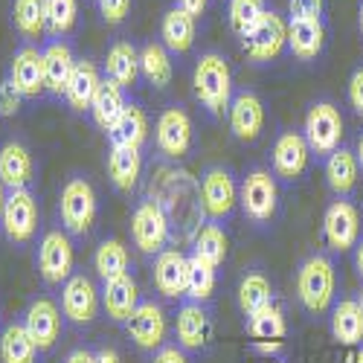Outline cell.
Returning <instances> with one entry per match:
<instances>
[{
	"mask_svg": "<svg viewBox=\"0 0 363 363\" xmlns=\"http://www.w3.org/2000/svg\"><path fill=\"white\" fill-rule=\"evenodd\" d=\"M354 155H357V163H360V169H363V134H360V140H357V151H354Z\"/></svg>",
	"mask_w": 363,
	"mask_h": 363,
	"instance_id": "db71d44e",
	"label": "cell"
},
{
	"mask_svg": "<svg viewBox=\"0 0 363 363\" xmlns=\"http://www.w3.org/2000/svg\"><path fill=\"white\" fill-rule=\"evenodd\" d=\"M113 148H140L148 137V116L143 108L128 105L125 113L116 119V125L108 131Z\"/></svg>",
	"mask_w": 363,
	"mask_h": 363,
	"instance_id": "f1b7e54d",
	"label": "cell"
},
{
	"mask_svg": "<svg viewBox=\"0 0 363 363\" xmlns=\"http://www.w3.org/2000/svg\"><path fill=\"white\" fill-rule=\"evenodd\" d=\"M94 264H96V274L105 282H111L116 277H125V270H128V250H125V245L119 238L102 241L96 256H94Z\"/></svg>",
	"mask_w": 363,
	"mask_h": 363,
	"instance_id": "d590c367",
	"label": "cell"
},
{
	"mask_svg": "<svg viewBox=\"0 0 363 363\" xmlns=\"http://www.w3.org/2000/svg\"><path fill=\"white\" fill-rule=\"evenodd\" d=\"M302 137H306L314 155H335L340 148V137H343V116H340L337 105L317 102L306 116V134Z\"/></svg>",
	"mask_w": 363,
	"mask_h": 363,
	"instance_id": "3957f363",
	"label": "cell"
},
{
	"mask_svg": "<svg viewBox=\"0 0 363 363\" xmlns=\"http://www.w3.org/2000/svg\"><path fill=\"white\" fill-rule=\"evenodd\" d=\"M323 235L328 241V247L335 253H346L357 245V235H360V216L352 201L337 198L325 209V218H323Z\"/></svg>",
	"mask_w": 363,
	"mask_h": 363,
	"instance_id": "52a82bcc",
	"label": "cell"
},
{
	"mask_svg": "<svg viewBox=\"0 0 363 363\" xmlns=\"http://www.w3.org/2000/svg\"><path fill=\"white\" fill-rule=\"evenodd\" d=\"M357 177H360L357 155H352L349 148H337L335 155H328V163H325V180H328L331 192H335L337 198H346V195L354 192Z\"/></svg>",
	"mask_w": 363,
	"mask_h": 363,
	"instance_id": "d4e9b609",
	"label": "cell"
},
{
	"mask_svg": "<svg viewBox=\"0 0 363 363\" xmlns=\"http://www.w3.org/2000/svg\"><path fill=\"white\" fill-rule=\"evenodd\" d=\"M9 82L15 84V90L21 96H26V99L38 96L41 90L47 87V82H44V52H38L35 47L18 50L15 62H12Z\"/></svg>",
	"mask_w": 363,
	"mask_h": 363,
	"instance_id": "2e32d148",
	"label": "cell"
},
{
	"mask_svg": "<svg viewBox=\"0 0 363 363\" xmlns=\"http://www.w3.org/2000/svg\"><path fill=\"white\" fill-rule=\"evenodd\" d=\"M96 218V195L84 177H73L62 189V221L70 233L84 235Z\"/></svg>",
	"mask_w": 363,
	"mask_h": 363,
	"instance_id": "5b68a950",
	"label": "cell"
},
{
	"mask_svg": "<svg viewBox=\"0 0 363 363\" xmlns=\"http://www.w3.org/2000/svg\"><path fill=\"white\" fill-rule=\"evenodd\" d=\"M38 352L41 349L29 337L23 323H12L4 328V337H0V360L4 363H35Z\"/></svg>",
	"mask_w": 363,
	"mask_h": 363,
	"instance_id": "4dcf8cb0",
	"label": "cell"
},
{
	"mask_svg": "<svg viewBox=\"0 0 363 363\" xmlns=\"http://www.w3.org/2000/svg\"><path fill=\"white\" fill-rule=\"evenodd\" d=\"M29 180H33V157L26 145L6 143L0 148V184L9 189H26Z\"/></svg>",
	"mask_w": 363,
	"mask_h": 363,
	"instance_id": "603a6c76",
	"label": "cell"
},
{
	"mask_svg": "<svg viewBox=\"0 0 363 363\" xmlns=\"http://www.w3.org/2000/svg\"><path fill=\"white\" fill-rule=\"evenodd\" d=\"M157 148L169 160H180L192 148V119L184 108H166L157 119Z\"/></svg>",
	"mask_w": 363,
	"mask_h": 363,
	"instance_id": "8fae6325",
	"label": "cell"
},
{
	"mask_svg": "<svg viewBox=\"0 0 363 363\" xmlns=\"http://www.w3.org/2000/svg\"><path fill=\"white\" fill-rule=\"evenodd\" d=\"M331 337L340 346H360L363 343V302L340 299L331 308Z\"/></svg>",
	"mask_w": 363,
	"mask_h": 363,
	"instance_id": "44dd1931",
	"label": "cell"
},
{
	"mask_svg": "<svg viewBox=\"0 0 363 363\" xmlns=\"http://www.w3.org/2000/svg\"><path fill=\"white\" fill-rule=\"evenodd\" d=\"M349 102L363 116V67H357L352 73V79H349Z\"/></svg>",
	"mask_w": 363,
	"mask_h": 363,
	"instance_id": "bcb514c9",
	"label": "cell"
},
{
	"mask_svg": "<svg viewBox=\"0 0 363 363\" xmlns=\"http://www.w3.org/2000/svg\"><path fill=\"white\" fill-rule=\"evenodd\" d=\"M73 67H76V58L65 41H52L44 50V82L50 94H65L67 82L73 76Z\"/></svg>",
	"mask_w": 363,
	"mask_h": 363,
	"instance_id": "cb8c5ba5",
	"label": "cell"
},
{
	"mask_svg": "<svg viewBox=\"0 0 363 363\" xmlns=\"http://www.w3.org/2000/svg\"><path fill=\"white\" fill-rule=\"evenodd\" d=\"M62 311H65L67 320H73L79 325L94 320L96 311H99V294H96L94 282H90L87 277H82V274L70 277L62 288Z\"/></svg>",
	"mask_w": 363,
	"mask_h": 363,
	"instance_id": "5bb4252c",
	"label": "cell"
},
{
	"mask_svg": "<svg viewBox=\"0 0 363 363\" xmlns=\"http://www.w3.org/2000/svg\"><path fill=\"white\" fill-rule=\"evenodd\" d=\"M177 9H184L186 15L198 18V15H203V9H206V0H177Z\"/></svg>",
	"mask_w": 363,
	"mask_h": 363,
	"instance_id": "c3c4849f",
	"label": "cell"
},
{
	"mask_svg": "<svg viewBox=\"0 0 363 363\" xmlns=\"http://www.w3.org/2000/svg\"><path fill=\"white\" fill-rule=\"evenodd\" d=\"M195 96L209 113H224L230 108L233 96V73L230 65L218 52H206L201 55V62L195 67Z\"/></svg>",
	"mask_w": 363,
	"mask_h": 363,
	"instance_id": "7a4b0ae2",
	"label": "cell"
},
{
	"mask_svg": "<svg viewBox=\"0 0 363 363\" xmlns=\"http://www.w3.org/2000/svg\"><path fill=\"white\" fill-rule=\"evenodd\" d=\"M308 157H311V148H308L306 137L296 131H285L274 145V169H277V174H282L288 180L299 177L308 169Z\"/></svg>",
	"mask_w": 363,
	"mask_h": 363,
	"instance_id": "e0dca14e",
	"label": "cell"
},
{
	"mask_svg": "<svg viewBox=\"0 0 363 363\" xmlns=\"http://www.w3.org/2000/svg\"><path fill=\"white\" fill-rule=\"evenodd\" d=\"M102 306H105V311H108L111 320L128 323V317H131V314L137 311V306H140L137 282H134L128 274L105 282V288H102Z\"/></svg>",
	"mask_w": 363,
	"mask_h": 363,
	"instance_id": "7402d4cb",
	"label": "cell"
},
{
	"mask_svg": "<svg viewBox=\"0 0 363 363\" xmlns=\"http://www.w3.org/2000/svg\"><path fill=\"white\" fill-rule=\"evenodd\" d=\"M323 0H291V21H320Z\"/></svg>",
	"mask_w": 363,
	"mask_h": 363,
	"instance_id": "7bdbcfd3",
	"label": "cell"
},
{
	"mask_svg": "<svg viewBox=\"0 0 363 363\" xmlns=\"http://www.w3.org/2000/svg\"><path fill=\"white\" fill-rule=\"evenodd\" d=\"M357 23H360V33H363V4H360V15H357Z\"/></svg>",
	"mask_w": 363,
	"mask_h": 363,
	"instance_id": "9f6ffc18",
	"label": "cell"
},
{
	"mask_svg": "<svg viewBox=\"0 0 363 363\" xmlns=\"http://www.w3.org/2000/svg\"><path fill=\"white\" fill-rule=\"evenodd\" d=\"M47 29L52 35H65L76 23V0H44Z\"/></svg>",
	"mask_w": 363,
	"mask_h": 363,
	"instance_id": "b9f144b4",
	"label": "cell"
},
{
	"mask_svg": "<svg viewBox=\"0 0 363 363\" xmlns=\"http://www.w3.org/2000/svg\"><path fill=\"white\" fill-rule=\"evenodd\" d=\"M354 267H357V274L363 279V241H357V245H354Z\"/></svg>",
	"mask_w": 363,
	"mask_h": 363,
	"instance_id": "f5cc1de1",
	"label": "cell"
},
{
	"mask_svg": "<svg viewBox=\"0 0 363 363\" xmlns=\"http://www.w3.org/2000/svg\"><path fill=\"white\" fill-rule=\"evenodd\" d=\"M23 328L29 331V337L35 340L41 352L52 349L58 335H62V311H58L52 299H35L23 317Z\"/></svg>",
	"mask_w": 363,
	"mask_h": 363,
	"instance_id": "9a60e30c",
	"label": "cell"
},
{
	"mask_svg": "<svg viewBox=\"0 0 363 363\" xmlns=\"http://www.w3.org/2000/svg\"><path fill=\"white\" fill-rule=\"evenodd\" d=\"M4 206H6V192H4V184H0V221H4Z\"/></svg>",
	"mask_w": 363,
	"mask_h": 363,
	"instance_id": "11a10c76",
	"label": "cell"
},
{
	"mask_svg": "<svg viewBox=\"0 0 363 363\" xmlns=\"http://www.w3.org/2000/svg\"><path fill=\"white\" fill-rule=\"evenodd\" d=\"M96 363H123V360H119V354L113 349H102V352H96Z\"/></svg>",
	"mask_w": 363,
	"mask_h": 363,
	"instance_id": "816d5d0a",
	"label": "cell"
},
{
	"mask_svg": "<svg viewBox=\"0 0 363 363\" xmlns=\"http://www.w3.org/2000/svg\"><path fill=\"white\" fill-rule=\"evenodd\" d=\"M38 270L44 282L50 285H62L70 279V270H73V245L67 233L62 230H50L38 247Z\"/></svg>",
	"mask_w": 363,
	"mask_h": 363,
	"instance_id": "30bf717a",
	"label": "cell"
},
{
	"mask_svg": "<svg viewBox=\"0 0 363 363\" xmlns=\"http://www.w3.org/2000/svg\"><path fill=\"white\" fill-rule=\"evenodd\" d=\"M241 44H245V52L253 62H270L288 44V23L277 12H264L250 33L241 35Z\"/></svg>",
	"mask_w": 363,
	"mask_h": 363,
	"instance_id": "8992f818",
	"label": "cell"
},
{
	"mask_svg": "<svg viewBox=\"0 0 363 363\" xmlns=\"http://www.w3.org/2000/svg\"><path fill=\"white\" fill-rule=\"evenodd\" d=\"M259 354H277L279 349H282V340H256V346H253Z\"/></svg>",
	"mask_w": 363,
	"mask_h": 363,
	"instance_id": "681fc988",
	"label": "cell"
},
{
	"mask_svg": "<svg viewBox=\"0 0 363 363\" xmlns=\"http://www.w3.org/2000/svg\"><path fill=\"white\" fill-rule=\"evenodd\" d=\"M335 262L323 253L308 256L296 274V296L311 314H323L335 302Z\"/></svg>",
	"mask_w": 363,
	"mask_h": 363,
	"instance_id": "6da1fadb",
	"label": "cell"
},
{
	"mask_svg": "<svg viewBox=\"0 0 363 363\" xmlns=\"http://www.w3.org/2000/svg\"><path fill=\"white\" fill-rule=\"evenodd\" d=\"M155 363H189V360L180 346H163V349H157Z\"/></svg>",
	"mask_w": 363,
	"mask_h": 363,
	"instance_id": "7dc6e473",
	"label": "cell"
},
{
	"mask_svg": "<svg viewBox=\"0 0 363 363\" xmlns=\"http://www.w3.org/2000/svg\"><path fill=\"white\" fill-rule=\"evenodd\" d=\"M131 9V0H99V12L108 23H119Z\"/></svg>",
	"mask_w": 363,
	"mask_h": 363,
	"instance_id": "f6af8a7d",
	"label": "cell"
},
{
	"mask_svg": "<svg viewBox=\"0 0 363 363\" xmlns=\"http://www.w3.org/2000/svg\"><path fill=\"white\" fill-rule=\"evenodd\" d=\"M131 235L143 253H163V245L169 241L166 206L160 201H143L131 218Z\"/></svg>",
	"mask_w": 363,
	"mask_h": 363,
	"instance_id": "277c9868",
	"label": "cell"
},
{
	"mask_svg": "<svg viewBox=\"0 0 363 363\" xmlns=\"http://www.w3.org/2000/svg\"><path fill=\"white\" fill-rule=\"evenodd\" d=\"M177 346L184 352H201L209 340V317L201 308V302H189L177 311Z\"/></svg>",
	"mask_w": 363,
	"mask_h": 363,
	"instance_id": "ffe728a7",
	"label": "cell"
},
{
	"mask_svg": "<svg viewBox=\"0 0 363 363\" xmlns=\"http://www.w3.org/2000/svg\"><path fill=\"white\" fill-rule=\"evenodd\" d=\"M163 41L172 52H186L195 41V18L186 15L184 9H172L163 18Z\"/></svg>",
	"mask_w": 363,
	"mask_h": 363,
	"instance_id": "836d02e7",
	"label": "cell"
},
{
	"mask_svg": "<svg viewBox=\"0 0 363 363\" xmlns=\"http://www.w3.org/2000/svg\"><path fill=\"white\" fill-rule=\"evenodd\" d=\"M143 169V157H140V148H111V157H108V172L111 180L123 189L131 192L137 186V177Z\"/></svg>",
	"mask_w": 363,
	"mask_h": 363,
	"instance_id": "d6a6232c",
	"label": "cell"
},
{
	"mask_svg": "<svg viewBox=\"0 0 363 363\" xmlns=\"http://www.w3.org/2000/svg\"><path fill=\"white\" fill-rule=\"evenodd\" d=\"M227 233L218 224H201L195 238H192V247H195V259L206 262L209 267H218L227 259Z\"/></svg>",
	"mask_w": 363,
	"mask_h": 363,
	"instance_id": "1f68e13d",
	"label": "cell"
},
{
	"mask_svg": "<svg viewBox=\"0 0 363 363\" xmlns=\"http://www.w3.org/2000/svg\"><path fill=\"white\" fill-rule=\"evenodd\" d=\"M216 291V267H209L201 259H189V274H186V296H192V302H203Z\"/></svg>",
	"mask_w": 363,
	"mask_h": 363,
	"instance_id": "f35d334b",
	"label": "cell"
},
{
	"mask_svg": "<svg viewBox=\"0 0 363 363\" xmlns=\"http://www.w3.org/2000/svg\"><path fill=\"white\" fill-rule=\"evenodd\" d=\"M99 84H102V79H99V70H96L94 62H76L73 76H70L67 90H65L70 108H73V111H90Z\"/></svg>",
	"mask_w": 363,
	"mask_h": 363,
	"instance_id": "484cf974",
	"label": "cell"
},
{
	"mask_svg": "<svg viewBox=\"0 0 363 363\" xmlns=\"http://www.w3.org/2000/svg\"><path fill=\"white\" fill-rule=\"evenodd\" d=\"M21 99H23V96L15 90L12 82H4V84H0V116H12V113H18Z\"/></svg>",
	"mask_w": 363,
	"mask_h": 363,
	"instance_id": "ee69618b",
	"label": "cell"
},
{
	"mask_svg": "<svg viewBox=\"0 0 363 363\" xmlns=\"http://www.w3.org/2000/svg\"><path fill=\"white\" fill-rule=\"evenodd\" d=\"M189 259L180 250H163L155 259V285L163 296H184L186 294Z\"/></svg>",
	"mask_w": 363,
	"mask_h": 363,
	"instance_id": "d6986e66",
	"label": "cell"
},
{
	"mask_svg": "<svg viewBox=\"0 0 363 363\" xmlns=\"http://www.w3.org/2000/svg\"><path fill=\"white\" fill-rule=\"evenodd\" d=\"M262 125H264V108H262V99L250 90L238 94L230 105V128L238 140H256L262 134Z\"/></svg>",
	"mask_w": 363,
	"mask_h": 363,
	"instance_id": "ac0fdd59",
	"label": "cell"
},
{
	"mask_svg": "<svg viewBox=\"0 0 363 363\" xmlns=\"http://www.w3.org/2000/svg\"><path fill=\"white\" fill-rule=\"evenodd\" d=\"M238 201L245 206L247 218L253 221H270L277 213V201H279V192H277V180L270 177L267 172L256 169L245 177L241 184V192H238Z\"/></svg>",
	"mask_w": 363,
	"mask_h": 363,
	"instance_id": "9c48e42d",
	"label": "cell"
},
{
	"mask_svg": "<svg viewBox=\"0 0 363 363\" xmlns=\"http://www.w3.org/2000/svg\"><path fill=\"white\" fill-rule=\"evenodd\" d=\"M267 363H274V360H267Z\"/></svg>",
	"mask_w": 363,
	"mask_h": 363,
	"instance_id": "6f0895ef",
	"label": "cell"
},
{
	"mask_svg": "<svg viewBox=\"0 0 363 363\" xmlns=\"http://www.w3.org/2000/svg\"><path fill=\"white\" fill-rule=\"evenodd\" d=\"M128 337L140 346V349H163V340H166V314L160 306H155V302H140L137 311L128 317Z\"/></svg>",
	"mask_w": 363,
	"mask_h": 363,
	"instance_id": "4fadbf2b",
	"label": "cell"
},
{
	"mask_svg": "<svg viewBox=\"0 0 363 363\" xmlns=\"http://www.w3.org/2000/svg\"><path fill=\"white\" fill-rule=\"evenodd\" d=\"M38 227V203L33 198V192L26 189H12L6 195V206H4V230L12 241H29L35 235Z\"/></svg>",
	"mask_w": 363,
	"mask_h": 363,
	"instance_id": "7c38bea8",
	"label": "cell"
},
{
	"mask_svg": "<svg viewBox=\"0 0 363 363\" xmlns=\"http://www.w3.org/2000/svg\"><path fill=\"white\" fill-rule=\"evenodd\" d=\"M125 96H123V87L113 84L111 79H105L94 96V105H90V116L102 131H111L116 125V119L125 113Z\"/></svg>",
	"mask_w": 363,
	"mask_h": 363,
	"instance_id": "4316f807",
	"label": "cell"
},
{
	"mask_svg": "<svg viewBox=\"0 0 363 363\" xmlns=\"http://www.w3.org/2000/svg\"><path fill=\"white\" fill-rule=\"evenodd\" d=\"M65 363H96V354L87 349H76V352H70V357Z\"/></svg>",
	"mask_w": 363,
	"mask_h": 363,
	"instance_id": "f907efd6",
	"label": "cell"
},
{
	"mask_svg": "<svg viewBox=\"0 0 363 363\" xmlns=\"http://www.w3.org/2000/svg\"><path fill=\"white\" fill-rule=\"evenodd\" d=\"M285 314L277 306H267L264 311H259L256 317H250V335L256 340H282L285 337Z\"/></svg>",
	"mask_w": 363,
	"mask_h": 363,
	"instance_id": "ab89813d",
	"label": "cell"
},
{
	"mask_svg": "<svg viewBox=\"0 0 363 363\" xmlns=\"http://www.w3.org/2000/svg\"><path fill=\"white\" fill-rule=\"evenodd\" d=\"M105 70H108V79L119 87H131L140 76V52L125 44V41H119L108 50V62H105Z\"/></svg>",
	"mask_w": 363,
	"mask_h": 363,
	"instance_id": "f546056e",
	"label": "cell"
},
{
	"mask_svg": "<svg viewBox=\"0 0 363 363\" xmlns=\"http://www.w3.org/2000/svg\"><path fill=\"white\" fill-rule=\"evenodd\" d=\"M238 201V189L230 172L224 169H209L201 180V209L206 218L213 221H224Z\"/></svg>",
	"mask_w": 363,
	"mask_h": 363,
	"instance_id": "ba28073f",
	"label": "cell"
},
{
	"mask_svg": "<svg viewBox=\"0 0 363 363\" xmlns=\"http://www.w3.org/2000/svg\"><path fill=\"white\" fill-rule=\"evenodd\" d=\"M323 41H325L323 21H291L288 23V47L302 62L317 58L323 52Z\"/></svg>",
	"mask_w": 363,
	"mask_h": 363,
	"instance_id": "83f0119b",
	"label": "cell"
},
{
	"mask_svg": "<svg viewBox=\"0 0 363 363\" xmlns=\"http://www.w3.org/2000/svg\"><path fill=\"white\" fill-rule=\"evenodd\" d=\"M264 12V0H230V26L238 35H245L262 21Z\"/></svg>",
	"mask_w": 363,
	"mask_h": 363,
	"instance_id": "60d3db41",
	"label": "cell"
},
{
	"mask_svg": "<svg viewBox=\"0 0 363 363\" xmlns=\"http://www.w3.org/2000/svg\"><path fill=\"white\" fill-rule=\"evenodd\" d=\"M238 306L247 317H256L267 306H274V291H270V282L262 274L245 277L241 285H238Z\"/></svg>",
	"mask_w": 363,
	"mask_h": 363,
	"instance_id": "e575fe53",
	"label": "cell"
},
{
	"mask_svg": "<svg viewBox=\"0 0 363 363\" xmlns=\"http://www.w3.org/2000/svg\"><path fill=\"white\" fill-rule=\"evenodd\" d=\"M140 70H143V76L155 87H166L172 82V62H169L166 47L145 44L143 52H140Z\"/></svg>",
	"mask_w": 363,
	"mask_h": 363,
	"instance_id": "8d00e7d4",
	"label": "cell"
},
{
	"mask_svg": "<svg viewBox=\"0 0 363 363\" xmlns=\"http://www.w3.org/2000/svg\"><path fill=\"white\" fill-rule=\"evenodd\" d=\"M12 15H15V26L21 29L23 35H29V38H38L47 29L44 0H15Z\"/></svg>",
	"mask_w": 363,
	"mask_h": 363,
	"instance_id": "74e56055",
	"label": "cell"
}]
</instances>
